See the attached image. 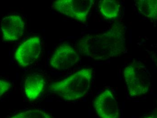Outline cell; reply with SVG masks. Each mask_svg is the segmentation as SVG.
I'll return each mask as SVG.
<instances>
[{
	"instance_id": "30bf717a",
	"label": "cell",
	"mask_w": 157,
	"mask_h": 118,
	"mask_svg": "<svg viewBox=\"0 0 157 118\" xmlns=\"http://www.w3.org/2000/svg\"><path fill=\"white\" fill-rule=\"evenodd\" d=\"M98 8L105 18L113 19L119 15L121 5L118 1L116 0H102L99 2Z\"/></svg>"
},
{
	"instance_id": "5bb4252c",
	"label": "cell",
	"mask_w": 157,
	"mask_h": 118,
	"mask_svg": "<svg viewBox=\"0 0 157 118\" xmlns=\"http://www.w3.org/2000/svg\"><path fill=\"white\" fill-rule=\"evenodd\" d=\"M145 118H156L155 117L150 116V117H146Z\"/></svg>"
},
{
	"instance_id": "3957f363",
	"label": "cell",
	"mask_w": 157,
	"mask_h": 118,
	"mask_svg": "<svg viewBox=\"0 0 157 118\" xmlns=\"http://www.w3.org/2000/svg\"><path fill=\"white\" fill-rule=\"evenodd\" d=\"M123 76L131 96H140L148 92L150 75L141 62L135 61L127 66L124 69Z\"/></svg>"
},
{
	"instance_id": "52a82bcc",
	"label": "cell",
	"mask_w": 157,
	"mask_h": 118,
	"mask_svg": "<svg viewBox=\"0 0 157 118\" xmlns=\"http://www.w3.org/2000/svg\"><path fill=\"white\" fill-rule=\"evenodd\" d=\"M94 107L100 118H119L118 104L111 91L102 92L95 100Z\"/></svg>"
},
{
	"instance_id": "8992f818",
	"label": "cell",
	"mask_w": 157,
	"mask_h": 118,
	"mask_svg": "<svg viewBox=\"0 0 157 118\" xmlns=\"http://www.w3.org/2000/svg\"><path fill=\"white\" fill-rule=\"evenodd\" d=\"M41 51L40 38L31 37L18 47L15 52V59L21 67H28L38 59Z\"/></svg>"
},
{
	"instance_id": "5b68a950",
	"label": "cell",
	"mask_w": 157,
	"mask_h": 118,
	"mask_svg": "<svg viewBox=\"0 0 157 118\" xmlns=\"http://www.w3.org/2000/svg\"><path fill=\"white\" fill-rule=\"evenodd\" d=\"M79 59V54L72 46L61 44L56 49L50 61V65L56 70H65L75 66Z\"/></svg>"
},
{
	"instance_id": "7a4b0ae2",
	"label": "cell",
	"mask_w": 157,
	"mask_h": 118,
	"mask_svg": "<svg viewBox=\"0 0 157 118\" xmlns=\"http://www.w3.org/2000/svg\"><path fill=\"white\" fill-rule=\"evenodd\" d=\"M91 68H85L59 82L52 83L50 90L68 101L77 100L86 96L90 87Z\"/></svg>"
},
{
	"instance_id": "4fadbf2b",
	"label": "cell",
	"mask_w": 157,
	"mask_h": 118,
	"mask_svg": "<svg viewBox=\"0 0 157 118\" xmlns=\"http://www.w3.org/2000/svg\"><path fill=\"white\" fill-rule=\"evenodd\" d=\"M11 83L8 81L0 79V98L11 88Z\"/></svg>"
},
{
	"instance_id": "277c9868",
	"label": "cell",
	"mask_w": 157,
	"mask_h": 118,
	"mask_svg": "<svg viewBox=\"0 0 157 118\" xmlns=\"http://www.w3.org/2000/svg\"><path fill=\"white\" fill-rule=\"evenodd\" d=\"M94 3L93 0H59L54 1L52 6L59 13L84 22Z\"/></svg>"
},
{
	"instance_id": "9c48e42d",
	"label": "cell",
	"mask_w": 157,
	"mask_h": 118,
	"mask_svg": "<svg viewBox=\"0 0 157 118\" xmlns=\"http://www.w3.org/2000/svg\"><path fill=\"white\" fill-rule=\"evenodd\" d=\"M45 84L44 79L40 75H33L28 77L25 82L26 96L30 100L37 99L44 90Z\"/></svg>"
},
{
	"instance_id": "7c38bea8",
	"label": "cell",
	"mask_w": 157,
	"mask_h": 118,
	"mask_svg": "<svg viewBox=\"0 0 157 118\" xmlns=\"http://www.w3.org/2000/svg\"><path fill=\"white\" fill-rule=\"evenodd\" d=\"M10 118H53L52 116L40 110H29Z\"/></svg>"
},
{
	"instance_id": "6da1fadb",
	"label": "cell",
	"mask_w": 157,
	"mask_h": 118,
	"mask_svg": "<svg viewBox=\"0 0 157 118\" xmlns=\"http://www.w3.org/2000/svg\"><path fill=\"white\" fill-rule=\"evenodd\" d=\"M126 29L123 23L116 22L103 33L88 34L80 38L78 54L96 60L120 56L126 49Z\"/></svg>"
},
{
	"instance_id": "ba28073f",
	"label": "cell",
	"mask_w": 157,
	"mask_h": 118,
	"mask_svg": "<svg viewBox=\"0 0 157 118\" xmlns=\"http://www.w3.org/2000/svg\"><path fill=\"white\" fill-rule=\"evenodd\" d=\"M1 31L6 42H14L21 38L25 32V22L21 16L11 15L2 19Z\"/></svg>"
},
{
	"instance_id": "8fae6325",
	"label": "cell",
	"mask_w": 157,
	"mask_h": 118,
	"mask_svg": "<svg viewBox=\"0 0 157 118\" xmlns=\"http://www.w3.org/2000/svg\"><path fill=\"white\" fill-rule=\"evenodd\" d=\"M138 9L142 14L152 19L157 20V0H140L136 2Z\"/></svg>"
}]
</instances>
